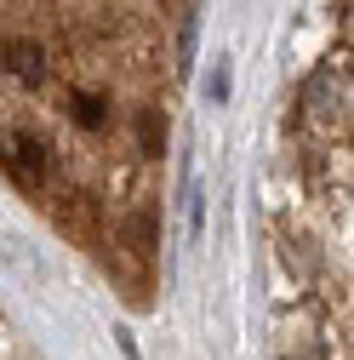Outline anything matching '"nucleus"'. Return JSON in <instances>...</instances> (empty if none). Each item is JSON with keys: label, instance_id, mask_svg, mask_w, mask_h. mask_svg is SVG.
<instances>
[{"label": "nucleus", "instance_id": "nucleus-1", "mask_svg": "<svg viewBox=\"0 0 354 360\" xmlns=\"http://www.w3.org/2000/svg\"><path fill=\"white\" fill-rule=\"evenodd\" d=\"M0 166H6V177L12 184H23V189H40L46 184V143L34 138V131H23V126H6L0 131Z\"/></svg>", "mask_w": 354, "mask_h": 360}, {"label": "nucleus", "instance_id": "nucleus-2", "mask_svg": "<svg viewBox=\"0 0 354 360\" xmlns=\"http://www.w3.org/2000/svg\"><path fill=\"white\" fill-rule=\"evenodd\" d=\"M343 98H348V75H343V69H320L315 80L303 86V103L315 109L320 120H337V109H343Z\"/></svg>", "mask_w": 354, "mask_h": 360}, {"label": "nucleus", "instance_id": "nucleus-3", "mask_svg": "<svg viewBox=\"0 0 354 360\" xmlns=\"http://www.w3.org/2000/svg\"><path fill=\"white\" fill-rule=\"evenodd\" d=\"M6 69L29 86H40V75H46V58H40V46H6Z\"/></svg>", "mask_w": 354, "mask_h": 360}, {"label": "nucleus", "instance_id": "nucleus-4", "mask_svg": "<svg viewBox=\"0 0 354 360\" xmlns=\"http://www.w3.org/2000/svg\"><path fill=\"white\" fill-rule=\"evenodd\" d=\"M69 115L80 120V126H103V98H92V92H69Z\"/></svg>", "mask_w": 354, "mask_h": 360}, {"label": "nucleus", "instance_id": "nucleus-5", "mask_svg": "<svg viewBox=\"0 0 354 360\" xmlns=\"http://www.w3.org/2000/svg\"><path fill=\"white\" fill-rule=\"evenodd\" d=\"M160 138H166V126L155 120V109H143V149H155Z\"/></svg>", "mask_w": 354, "mask_h": 360}]
</instances>
